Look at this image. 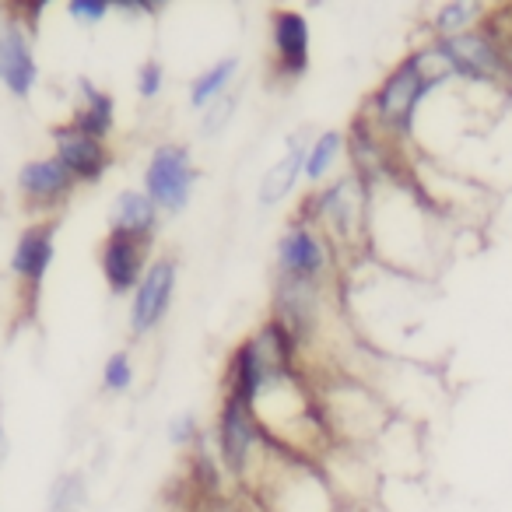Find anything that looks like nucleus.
<instances>
[{"instance_id": "a211bd4d", "label": "nucleus", "mask_w": 512, "mask_h": 512, "mask_svg": "<svg viewBox=\"0 0 512 512\" xmlns=\"http://www.w3.org/2000/svg\"><path fill=\"white\" fill-rule=\"evenodd\" d=\"M74 88H78V95H74L71 123L99 141H109L116 134V95L88 74H81Z\"/></svg>"}, {"instance_id": "1a4fd4ad", "label": "nucleus", "mask_w": 512, "mask_h": 512, "mask_svg": "<svg viewBox=\"0 0 512 512\" xmlns=\"http://www.w3.org/2000/svg\"><path fill=\"white\" fill-rule=\"evenodd\" d=\"M179 292V260L176 256H155L141 285L127 299V334L130 341H148L169 320L172 302Z\"/></svg>"}, {"instance_id": "cd10ccee", "label": "nucleus", "mask_w": 512, "mask_h": 512, "mask_svg": "<svg viewBox=\"0 0 512 512\" xmlns=\"http://www.w3.org/2000/svg\"><path fill=\"white\" fill-rule=\"evenodd\" d=\"M165 4L158 0H113V15L127 18V22H144V18H158Z\"/></svg>"}, {"instance_id": "7ed1b4c3", "label": "nucleus", "mask_w": 512, "mask_h": 512, "mask_svg": "<svg viewBox=\"0 0 512 512\" xmlns=\"http://www.w3.org/2000/svg\"><path fill=\"white\" fill-rule=\"evenodd\" d=\"M369 207H372V186L365 179H358L351 169H344L341 176H334L330 183L306 190V197L299 200L295 218H306L309 225H316L330 242L337 246V253L344 256V264H355L365 256V239H369Z\"/></svg>"}, {"instance_id": "6e6552de", "label": "nucleus", "mask_w": 512, "mask_h": 512, "mask_svg": "<svg viewBox=\"0 0 512 512\" xmlns=\"http://www.w3.org/2000/svg\"><path fill=\"white\" fill-rule=\"evenodd\" d=\"M197 158L193 148L183 141H162L148 151L141 169V190L151 197V204L165 218H179L190 207L193 190H197Z\"/></svg>"}, {"instance_id": "412c9836", "label": "nucleus", "mask_w": 512, "mask_h": 512, "mask_svg": "<svg viewBox=\"0 0 512 512\" xmlns=\"http://www.w3.org/2000/svg\"><path fill=\"white\" fill-rule=\"evenodd\" d=\"M484 22H488V15H484V4H477V0H446L428 15L432 39H456L463 32L481 29Z\"/></svg>"}, {"instance_id": "6ab92c4d", "label": "nucleus", "mask_w": 512, "mask_h": 512, "mask_svg": "<svg viewBox=\"0 0 512 512\" xmlns=\"http://www.w3.org/2000/svg\"><path fill=\"white\" fill-rule=\"evenodd\" d=\"M348 162V130L327 127L320 134H309L306 144V169H302V183L306 190L330 183L334 176H341V165Z\"/></svg>"}, {"instance_id": "ddd939ff", "label": "nucleus", "mask_w": 512, "mask_h": 512, "mask_svg": "<svg viewBox=\"0 0 512 512\" xmlns=\"http://www.w3.org/2000/svg\"><path fill=\"white\" fill-rule=\"evenodd\" d=\"M53 260H57V221H29L15 235V246L8 253V274L22 299H39L53 271Z\"/></svg>"}, {"instance_id": "a878e982", "label": "nucleus", "mask_w": 512, "mask_h": 512, "mask_svg": "<svg viewBox=\"0 0 512 512\" xmlns=\"http://www.w3.org/2000/svg\"><path fill=\"white\" fill-rule=\"evenodd\" d=\"M165 85H169V74H165V64L158 57H148L137 64L134 71V95L141 102H155L158 95L165 92Z\"/></svg>"}, {"instance_id": "423d86ee", "label": "nucleus", "mask_w": 512, "mask_h": 512, "mask_svg": "<svg viewBox=\"0 0 512 512\" xmlns=\"http://www.w3.org/2000/svg\"><path fill=\"white\" fill-rule=\"evenodd\" d=\"M207 439H211L214 456L221 460V467H225L228 481L235 484V491L246 488V481L264 463L267 446H271V439H267L260 421H256L253 407L242 404L239 397H228V393H221Z\"/></svg>"}, {"instance_id": "20e7f679", "label": "nucleus", "mask_w": 512, "mask_h": 512, "mask_svg": "<svg viewBox=\"0 0 512 512\" xmlns=\"http://www.w3.org/2000/svg\"><path fill=\"white\" fill-rule=\"evenodd\" d=\"M439 95V88L421 74L418 60L414 53L400 57L390 71L379 78V85L369 92L365 106L358 113L372 123L383 137H390L393 144H411L414 141V130H418L421 120V109L428 106V99Z\"/></svg>"}, {"instance_id": "0eeeda50", "label": "nucleus", "mask_w": 512, "mask_h": 512, "mask_svg": "<svg viewBox=\"0 0 512 512\" xmlns=\"http://www.w3.org/2000/svg\"><path fill=\"white\" fill-rule=\"evenodd\" d=\"M341 288H320V285H302V281L274 278L271 281V320L292 334L299 344L302 358L309 365V351H316L320 337L330 327V313Z\"/></svg>"}, {"instance_id": "f8f14e48", "label": "nucleus", "mask_w": 512, "mask_h": 512, "mask_svg": "<svg viewBox=\"0 0 512 512\" xmlns=\"http://www.w3.org/2000/svg\"><path fill=\"white\" fill-rule=\"evenodd\" d=\"M271 71L281 85H295L313 71V22L299 8L271 11Z\"/></svg>"}, {"instance_id": "dca6fc26", "label": "nucleus", "mask_w": 512, "mask_h": 512, "mask_svg": "<svg viewBox=\"0 0 512 512\" xmlns=\"http://www.w3.org/2000/svg\"><path fill=\"white\" fill-rule=\"evenodd\" d=\"M306 144H309V134H292L278 158L267 165V172L260 176L256 183V207L260 211H278L281 204L299 193L302 186V169H306Z\"/></svg>"}, {"instance_id": "9b49d317", "label": "nucleus", "mask_w": 512, "mask_h": 512, "mask_svg": "<svg viewBox=\"0 0 512 512\" xmlns=\"http://www.w3.org/2000/svg\"><path fill=\"white\" fill-rule=\"evenodd\" d=\"M43 81L36 57V29L25 25L15 11L0 15V88L18 102H29Z\"/></svg>"}, {"instance_id": "f3484780", "label": "nucleus", "mask_w": 512, "mask_h": 512, "mask_svg": "<svg viewBox=\"0 0 512 512\" xmlns=\"http://www.w3.org/2000/svg\"><path fill=\"white\" fill-rule=\"evenodd\" d=\"M165 214L151 204V197L141 186H127L109 200V214H106V232L113 235H127V239H141V242H155L158 228H162Z\"/></svg>"}, {"instance_id": "4be33fe9", "label": "nucleus", "mask_w": 512, "mask_h": 512, "mask_svg": "<svg viewBox=\"0 0 512 512\" xmlns=\"http://www.w3.org/2000/svg\"><path fill=\"white\" fill-rule=\"evenodd\" d=\"M46 512H88L85 470H60L46 491Z\"/></svg>"}, {"instance_id": "f03ea898", "label": "nucleus", "mask_w": 512, "mask_h": 512, "mask_svg": "<svg viewBox=\"0 0 512 512\" xmlns=\"http://www.w3.org/2000/svg\"><path fill=\"white\" fill-rule=\"evenodd\" d=\"M256 512H348L320 460L271 442L264 463L239 491Z\"/></svg>"}, {"instance_id": "c85d7f7f", "label": "nucleus", "mask_w": 512, "mask_h": 512, "mask_svg": "<svg viewBox=\"0 0 512 512\" xmlns=\"http://www.w3.org/2000/svg\"><path fill=\"white\" fill-rule=\"evenodd\" d=\"M190 512H256V509L242 495H228V498H218V502L197 505V509H190Z\"/></svg>"}, {"instance_id": "b1692460", "label": "nucleus", "mask_w": 512, "mask_h": 512, "mask_svg": "<svg viewBox=\"0 0 512 512\" xmlns=\"http://www.w3.org/2000/svg\"><path fill=\"white\" fill-rule=\"evenodd\" d=\"M165 439H169V446L179 449V453L197 449L200 442L207 439L204 425H200V414L193 411V407H183V411L169 414V421H165Z\"/></svg>"}, {"instance_id": "4468645a", "label": "nucleus", "mask_w": 512, "mask_h": 512, "mask_svg": "<svg viewBox=\"0 0 512 512\" xmlns=\"http://www.w3.org/2000/svg\"><path fill=\"white\" fill-rule=\"evenodd\" d=\"M50 141H53V158L78 179V186H99L109 176V169L116 165L113 144L85 134L71 120L50 127Z\"/></svg>"}, {"instance_id": "c756f323", "label": "nucleus", "mask_w": 512, "mask_h": 512, "mask_svg": "<svg viewBox=\"0 0 512 512\" xmlns=\"http://www.w3.org/2000/svg\"><path fill=\"white\" fill-rule=\"evenodd\" d=\"M11 456V435H8V425H4V418H0V467L8 463Z\"/></svg>"}, {"instance_id": "f257e3e1", "label": "nucleus", "mask_w": 512, "mask_h": 512, "mask_svg": "<svg viewBox=\"0 0 512 512\" xmlns=\"http://www.w3.org/2000/svg\"><path fill=\"white\" fill-rule=\"evenodd\" d=\"M442 221L446 218L421 193L418 179H414L411 165H407L400 176L372 186L365 256H369L372 264L386 267L393 274L425 278L439 264Z\"/></svg>"}, {"instance_id": "bb28decb", "label": "nucleus", "mask_w": 512, "mask_h": 512, "mask_svg": "<svg viewBox=\"0 0 512 512\" xmlns=\"http://www.w3.org/2000/svg\"><path fill=\"white\" fill-rule=\"evenodd\" d=\"M64 11L81 29H99L102 22L113 18V0H67Z\"/></svg>"}, {"instance_id": "aec40b11", "label": "nucleus", "mask_w": 512, "mask_h": 512, "mask_svg": "<svg viewBox=\"0 0 512 512\" xmlns=\"http://www.w3.org/2000/svg\"><path fill=\"white\" fill-rule=\"evenodd\" d=\"M239 74H242V60L235 57V53H225V57L211 60L204 71H197L190 78V88H186V106H190L193 113L211 109L214 102H221L225 95L235 92Z\"/></svg>"}, {"instance_id": "5701e85b", "label": "nucleus", "mask_w": 512, "mask_h": 512, "mask_svg": "<svg viewBox=\"0 0 512 512\" xmlns=\"http://www.w3.org/2000/svg\"><path fill=\"white\" fill-rule=\"evenodd\" d=\"M99 386H102L106 397H127V393L134 390L137 386V365H134L130 348L109 351V358L102 362V372H99Z\"/></svg>"}, {"instance_id": "9d476101", "label": "nucleus", "mask_w": 512, "mask_h": 512, "mask_svg": "<svg viewBox=\"0 0 512 512\" xmlns=\"http://www.w3.org/2000/svg\"><path fill=\"white\" fill-rule=\"evenodd\" d=\"M15 190H18L22 207L32 214V221H57V214L71 204L81 186L50 151V155L25 158V162L18 165Z\"/></svg>"}, {"instance_id": "39448f33", "label": "nucleus", "mask_w": 512, "mask_h": 512, "mask_svg": "<svg viewBox=\"0 0 512 512\" xmlns=\"http://www.w3.org/2000/svg\"><path fill=\"white\" fill-rule=\"evenodd\" d=\"M348 271L344 256L337 246L309 225L306 218H288L285 228L278 232L274 242V278L302 281V285H320V288H341V278Z\"/></svg>"}, {"instance_id": "2eb2a0df", "label": "nucleus", "mask_w": 512, "mask_h": 512, "mask_svg": "<svg viewBox=\"0 0 512 512\" xmlns=\"http://www.w3.org/2000/svg\"><path fill=\"white\" fill-rule=\"evenodd\" d=\"M155 260V242L127 239V235L106 232L99 246V274L109 299H130L141 278Z\"/></svg>"}, {"instance_id": "393cba45", "label": "nucleus", "mask_w": 512, "mask_h": 512, "mask_svg": "<svg viewBox=\"0 0 512 512\" xmlns=\"http://www.w3.org/2000/svg\"><path fill=\"white\" fill-rule=\"evenodd\" d=\"M235 113H239V92L225 95L221 102H214L211 109H204V113H200L197 137H200V141H218V137L232 127Z\"/></svg>"}]
</instances>
